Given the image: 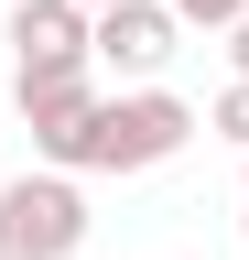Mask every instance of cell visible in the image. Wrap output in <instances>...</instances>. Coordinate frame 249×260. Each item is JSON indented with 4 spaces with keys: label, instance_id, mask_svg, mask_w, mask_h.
<instances>
[{
    "label": "cell",
    "instance_id": "cell-1",
    "mask_svg": "<svg viewBox=\"0 0 249 260\" xmlns=\"http://www.w3.org/2000/svg\"><path fill=\"white\" fill-rule=\"evenodd\" d=\"M184 141H195V109H184L173 87H119V98L87 109L65 174H152V162H173Z\"/></svg>",
    "mask_w": 249,
    "mask_h": 260
},
{
    "label": "cell",
    "instance_id": "cell-2",
    "mask_svg": "<svg viewBox=\"0 0 249 260\" xmlns=\"http://www.w3.org/2000/svg\"><path fill=\"white\" fill-rule=\"evenodd\" d=\"M87 249V184L76 174H11L0 184V260H76Z\"/></svg>",
    "mask_w": 249,
    "mask_h": 260
},
{
    "label": "cell",
    "instance_id": "cell-3",
    "mask_svg": "<svg viewBox=\"0 0 249 260\" xmlns=\"http://www.w3.org/2000/svg\"><path fill=\"white\" fill-rule=\"evenodd\" d=\"M87 44H98V76H119V87H163L184 22H173V0H109V11L87 22Z\"/></svg>",
    "mask_w": 249,
    "mask_h": 260
},
{
    "label": "cell",
    "instance_id": "cell-4",
    "mask_svg": "<svg viewBox=\"0 0 249 260\" xmlns=\"http://www.w3.org/2000/svg\"><path fill=\"white\" fill-rule=\"evenodd\" d=\"M87 0H11V22H0V44H11V76H87L98 44H87Z\"/></svg>",
    "mask_w": 249,
    "mask_h": 260
},
{
    "label": "cell",
    "instance_id": "cell-5",
    "mask_svg": "<svg viewBox=\"0 0 249 260\" xmlns=\"http://www.w3.org/2000/svg\"><path fill=\"white\" fill-rule=\"evenodd\" d=\"M11 98H22V130H33V152L65 174V152H76V130H87V109H98V65L87 76H11Z\"/></svg>",
    "mask_w": 249,
    "mask_h": 260
},
{
    "label": "cell",
    "instance_id": "cell-6",
    "mask_svg": "<svg viewBox=\"0 0 249 260\" xmlns=\"http://www.w3.org/2000/svg\"><path fill=\"white\" fill-rule=\"evenodd\" d=\"M206 130H217V141H238V152H249V76H228V98L206 109Z\"/></svg>",
    "mask_w": 249,
    "mask_h": 260
},
{
    "label": "cell",
    "instance_id": "cell-7",
    "mask_svg": "<svg viewBox=\"0 0 249 260\" xmlns=\"http://www.w3.org/2000/svg\"><path fill=\"white\" fill-rule=\"evenodd\" d=\"M238 11H249V0H173V22H184V32H228Z\"/></svg>",
    "mask_w": 249,
    "mask_h": 260
},
{
    "label": "cell",
    "instance_id": "cell-8",
    "mask_svg": "<svg viewBox=\"0 0 249 260\" xmlns=\"http://www.w3.org/2000/svg\"><path fill=\"white\" fill-rule=\"evenodd\" d=\"M228 65H238V76H249V11L228 22Z\"/></svg>",
    "mask_w": 249,
    "mask_h": 260
},
{
    "label": "cell",
    "instance_id": "cell-9",
    "mask_svg": "<svg viewBox=\"0 0 249 260\" xmlns=\"http://www.w3.org/2000/svg\"><path fill=\"white\" fill-rule=\"evenodd\" d=\"M238 228H249V174H238Z\"/></svg>",
    "mask_w": 249,
    "mask_h": 260
},
{
    "label": "cell",
    "instance_id": "cell-10",
    "mask_svg": "<svg viewBox=\"0 0 249 260\" xmlns=\"http://www.w3.org/2000/svg\"><path fill=\"white\" fill-rule=\"evenodd\" d=\"M87 11H109V0H87Z\"/></svg>",
    "mask_w": 249,
    "mask_h": 260
}]
</instances>
